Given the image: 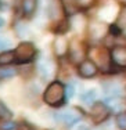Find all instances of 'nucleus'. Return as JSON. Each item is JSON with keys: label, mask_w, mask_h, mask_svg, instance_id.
Listing matches in <instances>:
<instances>
[{"label": "nucleus", "mask_w": 126, "mask_h": 130, "mask_svg": "<svg viewBox=\"0 0 126 130\" xmlns=\"http://www.w3.org/2000/svg\"><path fill=\"white\" fill-rule=\"evenodd\" d=\"M15 64V53L14 50H4L0 51V67H8Z\"/></svg>", "instance_id": "obj_16"}, {"label": "nucleus", "mask_w": 126, "mask_h": 130, "mask_svg": "<svg viewBox=\"0 0 126 130\" xmlns=\"http://www.w3.org/2000/svg\"><path fill=\"white\" fill-rule=\"evenodd\" d=\"M96 2L97 0H78V4H79V7H81L82 11H87V10H90L91 7L96 6Z\"/></svg>", "instance_id": "obj_23"}, {"label": "nucleus", "mask_w": 126, "mask_h": 130, "mask_svg": "<svg viewBox=\"0 0 126 130\" xmlns=\"http://www.w3.org/2000/svg\"><path fill=\"white\" fill-rule=\"evenodd\" d=\"M98 72H100V68L90 58H85L82 62L76 65V75L81 79H93L98 75Z\"/></svg>", "instance_id": "obj_8"}, {"label": "nucleus", "mask_w": 126, "mask_h": 130, "mask_svg": "<svg viewBox=\"0 0 126 130\" xmlns=\"http://www.w3.org/2000/svg\"><path fill=\"white\" fill-rule=\"evenodd\" d=\"M109 113H111V111H109L108 105L104 101H96L90 107V113L89 115H90V119L94 125H100V123L105 122L108 119Z\"/></svg>", "instance_id": "obj_9"}, {"label": "nucleus", "mask_w": 126, "mask_h": 130, "mask_svg": "<svg viewBox=\"0 0 126 130\" xmlns=\"http://www.w3.org/2000/svg\"><path fill=\"white\" fill-rule=\"evenodd\" d=\"M0 80H2V79H0Z\"/></svg>", "instance_id": "obj_27"}, {"label": "nucleus", "mask_w": 126, "mask_h": 130, "mask_svg": "<svg viewBox=\"0 0 126 130\" xmlns=\"http://www.w3.org/2000/svg\"><path fill=\"white\" fill-rule=\"evenodd\" d=\"M79 98H81V101L83 104L91 107V105L97 101V90H96V89H89V90H85L83 93H81Z\"/></svg>", "instance_id": "obj_15"}, {"label": "nucleus", "mask_w": 126, "mask_h": 130, "mask_svg": "<svg viewBox=\"0 0 126 130\" xmlns=\"http://www.w3.org/2000/svg\"><path fill=\"white\" fill-rule=\"evenodd\" d=\"M36 72L40 76L42 80L44 82H51L54 80V76L57 75V62L53 58H46L40 57L36 60Z\"/></svg>", "instance_id": "obj_5"}, {"label": "nucleus", "mask_w": 126, "mask_h": 130, "mask_svg": "<svg viewBox=\"0 0 126 130\" xmlns=\"http://www.w3.org/2000/svg\"><path fill=\"white\" fill-rule=\"evenodd\" d=\"M87 58L93 60L100 68L101 72L111 73L112 68H116L111 57V48L103 46H89L87 47Z\"/></svg>", "instance_id": "obj_2"}, {"label": "nucleus", "mask_w": 126, "mask_h": 130, "mask_svg": "<svg viewBox=\"0 0 126 130\" xmlns=\"http://www.w3.org/2000/svg\"><path fill=\"white\" fill-rule=\"evenodd\" d=\"M61 4H62L64 13H65L67 17H72V15L82 11L78 4V0H61Z\"/></svg>", "instance_id": "obj_14"}, {"label": "nucleus", "mask_w": 126, "mask_h": 130, "mask_svg": "<svg viewBox=\"0 0 126 130\" xmlns=\"http://www.w3.org/2000/svg\"><path fill=\"white\" fill-rule=\"evenodd\" d=\"M13 118V112L2 100H0V120H8Z\"/></svg>", "instance_id": "obj_20"}, {"label": "nucleus", "mask_w": 126, "mask_h": 130, "mask_svg": "<svg viewBox=\"0 0 126 130\" xmlns=\"http://www.w3.org/2000/svg\"><path fill=\"white\" fill-rule=\"evenodd\" d=\"M51 48H53V54L57 60L68 58V54L71 50V42L64 33H56L53 43H51Z\"/></svg>", "instance_id": "obj_7"}, {"label": "nucleus", "mask_w": 126, "mask_h": 130, "mask_svg": "<svg viewBox=\"0 0 126 130\" xmlns=\"http://www.w3.org/2000/svg\"><path fill=\"white\" fill-rule=\"evenodd\" d=\"M82 119H83V112L78 107H68L62 111L54 112V120L58 123H62V125L68 126V127L75 126Z\"/></svg>", "instance_id": "obj_4"}, {"label": "nucleus", "mask_w": 126, "mask_h": 130, "mask_svg": "<svg viewBox=\"0 0 126 130\" xmlns=\"http://www.w3.org/2000/svg\"><path fill=\"white\" fill-rule=\"evenodd\" d=\"M114 22L122 30H126V4H122L121 3V7L118 10V14H116V18Z\"/></svg>", "instance_id": "obj_17"}, {"label": "nucleus", "mask_w": 126, "mask_h": 130, "mask_svg": "<svg viewBox=\"0 0 126 130\" xmlns=\"http://www.w3.org/2000/svg\"><path fill=\"white\" fill-rule=\"evenodd\" d=\"M0 130H20V126H18V123L13 122L11 119L0 120Z\"/></svg>", "instance_id": "obj_21"}, {"label": "nucleus", "mask_w": 126, "mask_h": 130, "mask_svg": "<svg viewBox=\"0 0 126 130\" xmlns=\"http://www.w3.org/2000/svg\"><path fill=\"white\" fill-rule=\"evenodd\" d=\"M104 103L108 105L109 111L114 115L123 112V103H122V97H104Z\"/></svg>", "instance_id": "obj_13"}, {"label": "nucleus", "mask_w": 126, "mask_h": 130, "mask_svg": "<svg viewBox=\"0 0 126 130\" xmlns=\"http://www.w3.org/2000/svg\"><path fill=\"white\" fill-rule=\"evenodd\" d=\"M42 100L46 105L51 108H62L67 104V85L61 80L54 79L49 82L42 93Z\"/></svg>", "instance_id": "obj_1"}, {"label": "nucleus", "mask_w": 126, "mask_h": 130, "mask_svg": "<svg viewBox=\"0 0 126 130\" xmlns=\"http://www.w3.org/2000/svg\"><path fill=\"white\" fill-rule=\"evenodd\" d=\"M111 57L116 68H126V43H118L111 47Z\"/></svg>", "instance_id": "obj_10"}, {"label": "nucleus", "mask_w": 126, "mask_h": 130, "mask_svg": "<svg viewBox=\"0 0 126 130\" xmlns=\"http://www.w3.org/2000/svg\"><path fill=\"white\" fill-rule=\"evenodd\" d=\"M75 91H76L75 86H73L72 83H68V85H67V100H71V98L75 95Z\"/></svg>", "instance_id": "obj_25"}, {"label": "nucleus", "mask_w": 126, "mask_h": 130, "mask_svg": "<svg viewBox=\"0 0 126 130\" xmlns=\"http://www.w3.org/2000/svg\"><path fill=\"white\" fill-rule=\"evenodd\" d=\"M108 29L109 25H107L104 21L101 20H90L87 22V33L89 38L93 42H101V40H105V38L108 36Z\"/></svg>", "instance_id": "obj_6"}, {"label": "nucleus", "mask_w": 126, "mask_h": 130, "mask_svg": "<svg viewBox=\"0 0 126 130\" xmlns=\"http://www.w3.org/2000/svg\"><path fill=\"white\" fill-rule=\"evenodd\" d=\"M103 93L105 97H122L123 95V87L116 80H105L101 83Z\"/></svg>", "instance_id": "obj_11"}, {"label": "nucleus", "mask_w": 126, "mask_h": 130, "mask_svg": "<svg viewBox=\"0 0 126 130\" xmlns=\"http://www.w3.org/2000/svg\"><path fill=\"white\" fill-rule=\"evenodd\" d=\"M15 53V64L18 65H29L36 62L38 60V48H36L35 43L29 42V40H24V42L18 43L17 47L14 48Z\"/></svg>", "instance_id": "obj_3"}, {"label": "nucleus", "mask_w": 126, "mask_h": 130, "mask_svg": "<svg viewBox=\"0 0 126 130\" xmlns=\"http://www.w3.org/2000/svg\"><path fill=\"white\" fill-rule=\"evenodd\" d=\"M115 123L119 130H126V112H121L115 115Z\"/></svg>", "instance_id": "obj_22"}, {"label": "nucleus", "mask_w": 126, "mask_h": 130, "mask_svg": "<svg viewBox=\"0 0 126 130\" xmlns=\"http://www.w3.org/2000/svg\"><path fill=\"white\" fill-rule=\"evenodd\" d=\"M24 20H25V18H21V20H17L14 22V32L18 38H24L25 35L29 33V28L25 22H24Z\"/></svg>", "instance_id": "obj_18"}, {"label": "nucleus", "mask_w": 126, "mask_h": 130, "mask_svg": "<svg viewBox=\"0 0 126 130\" xmlns=\"http://www.w3.org/2000/svg\"><path fill=\"white\" fill-rule=\"evenodd\" d=\"M38 7H39V0H21V3H20L21 17L25 18V20L35 18Z\"/></svg>", "instance_id": "obj_12"}, {"label": "nucleus", "mask_w": 126, "mask_h": 130, "mask_svg": "<svg viewBox=\"0 0 126 130\" xmlns=\"http://www.w3.org/2000/svg\"><path fill=\"white\" fill-rule=\"evenodd\" d=\"M11 47V40L6 36L0 35V51H4V50H10Z\"/></svg>", "instance_id": "obj_24"}, {"label": "nucleus", "mask_w": 126, "mask_h": 130, "mask_svg": "<svg viewBox=\"0 0 126 130\" xmlns=\"http://www.w3.org/2000/svg\"><path fill=\"white\" fill-rule=\"evenodd\" d=\"M18 69L13 68L11 65L8 67H0V79L2 80H7V79H13L18 75Z\"/></svg>", "instance_id": "obj_19"}, {"label": "nucleus", "mask_w": 126, "mask_h": 130, "mask_svg": "<svg viewBox=\"0 0 126 130\" xmlns=\"http://www.w3.org/2000/svg\"><path fill=\"white\" fill-rule=\"evenodd\" d=\"M4 25H6V21H4V18H3V17H0V28H3Z\"/></svg>", "instance_id": "obj_26"}]
</instances>
